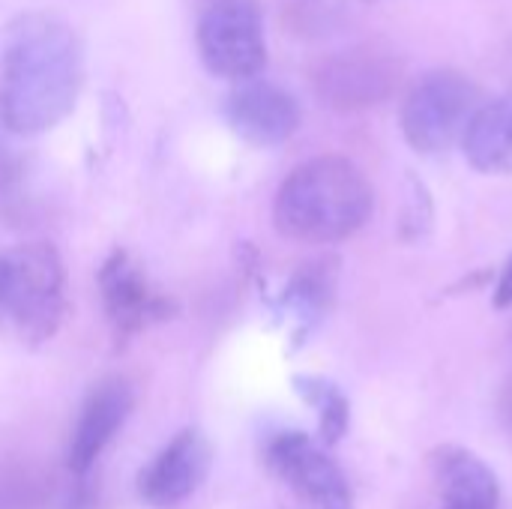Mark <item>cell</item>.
<instances>
[{
  "label": "cell",
  "instance_id": "cell-1",
  "mask_svg": "<svg viewBox=\"0 0 512 509\" xmlns=\"http://www.w3.org/2000/svg\"><path fill=\"white\" fill-rule=\"evenodd\" d=\"M84 54L75 30L48 12H27L0 30V126L36 135L78 102Z\"/></svg>",
  "mask_w": 512,
  "mask_h": 509
},
{
  "label": "cell",
  "instance_id": "cell-2",
  "mask_svg": "<svg viewBox=\"0 0 512 509\" xmlns=\"http://www.w3.org/2000/svg\"><path fill=\"white\" fill-rule=\"evenodd\" d=\"M372 204V186L354 162L318 156L288 174L276 195L273 219L288 240L336 243L363 228Z\"/></svg>",
  "mask_w": 512,
  "mask_h": 509
},
{
  "label": "cell",
  "instance_id": "cell-3",
  "mask_svg": "<svg viewBox=\"0 0 512 509\" xmlns=\"http://www.w3.org/2000/svg\"><path fill=\"white\" fill-rule=\"evenodd\" d=\"M66 312L60 255L48 243H24L0 252V321L21 339H51Z\"/></svg>",
  "mask_w": 512,
  "mask_h": 509
},
{
  "label": "cell",
  "instance_id": "cell-4",
  "mask_svg": "<svg viewBox=\"0 0 512 509\" xmlns=\"http://www.w3.org/2000/svg\"><path fill=\"white\" fill-rule=\"evenodd\" d=\"M477 111V84L456 69H435L411 87L402 105V132L414 150L441 153L465 138Z\"/></svg>",
  "mask_w": 512,
  "mask_h": 509
},
{
  "label": "cell",
  "instance_id": "cell-5",
  "mask_svg": "<svg viewBox=\"0 0 512 509\" xmlns=\"http://www.w3.org/2000/svg\"><path fill=\"white\" fill-rule=\"evenodd\" d=\"M198 54L219 78H255L267 63L261 6L255 0H213L198 21Z\"/></svg>",
  "mask_w": 512,
  "mask_h": 509
},
{
  "label": "cell",
  "instance_id": "cell-6",
  "mask_svg": "<svg viewBox=\"0 0 512 509\" xmlns=\"http://www.w3.org/2000/svg\"><path fill=\"white\" fill-rule=\"evenodd\" d=\"M399 60L381 48H348L318 63V96L342 111H357L384 102L399 84Z\"/></svg>",
  "mask_w": 512,
  "mask_h": 509
},
{
  "label": "cell",
  "instance_id": "cell-7",
  "mask_svg": "<svg viewBox=\"0 0 512 509\" xmlns=\"http://www.w3.org/2000/svg\"><path fill=\"white\" fill-rule=\"evenodd\" d=\"M267 465L315 509H354L339 465L300 432H282L267 447Z\"/></svg>",
  "mask_w": 512,
  "mask_h": 509
},
{
  "label": "cell",
  "instance_id": "cell-8",
  "mask_svg": "<svg viewBox=\"0 0 512 509\" xmlns=\"http://www.w3.org/2000/svg\"><path fill=\"white\" fill-rule=\"evenodd\" d=\"M213 450L195 429L180 432L138 477V492L150 507L168 509L192 498L210 474Z\"/></svg>",
  "mask_w": 512,
  "mask_h": 509
},
{
  "label": "cell",
  "instance_id": "cell-9",
  "mask_svg": "<svg viewBox=\"0 0 512 509\" xmlns=\"http://www.w3.org/2000/svg\"><path fill=\"white\" fill-rule=\"evenodd\" d=\"M234 132L258 147H276L288 141L300 126L297 99L273 81H243L231 90L225 105Z\"/></svg>",
  "mask_w": 512,
  "mask_h": 509
},
{
  "label": "cell",
  "instance_id": "cell-10",
  "mask_svg": "<svg viewBox=\"0 0 512 509\" xmlns=\"http://www.w3.org/2000/svg\"><path fill=\"white\" fill-rule=\"evenodd\" d=\"M129 411H132V390L120 378L102 381L87 396V402L81 405L78 423L72 429L69 453H66L72 474H87L96 465L102 450L111 444V438L126 423Z\"/></svg>",
  "mask_w": 512,
  "mask_h": 509
},
{
  "label": "cell",
  "instance_id": "cell-11",
  "mask_svg": "<svg viewBox=\"0 0 512 509\" xmlns=\"http://www.w3.org/2000/svg\"><path fill=\"white\" fill-rule=\"evenodd\" d=\"M99 288L102 303L108 312V321L117 336H132L150 321H159L168 315V300L156 297L141 276V270L129 261L126 252H114L102 270H99Z\"/></svg>",
  "mask_w": 512,
  "mask_h": 509
},
{
  "label": "cell",
  "instance_id": "cell-12",
  "mask_svg": "<svg viewBox=\"0 0 512 509\" xmlns=\"http://www.w3.org/2000/svg\"><path fill=\"white\" fill-rule=\"evenodd\" d=\"M432 480L441 509H498V480L483 459L444 447L432 456Z\"/></svg>",
  "mask_w": 512,
  "mask_h": 509
},
{
  "label": "cell",
  "instance_id": "cell-13",
  "mask_svg": "<svg viewBox=\"0 0 512 509\" xmlns=\"http://www.w3.org/2000/svg\"><path fill=\"white\" fill-rule=\"evenodd\" d=\"M462 147L477 171L512 174V93L480 105L462 138Z\"/></svg>",
  "mask_w": 512,
  "mask_h": 509
},
{
  "label": "cell",
  "instance_id": "cell-14",
  "mask_svg": "<svg viewBox=\"0 0 512 509\" xmlns=\"http://www.w3.org/2000/svg\"><path fill=\"white\" fill-rule=\"evenodd\" d=\"M0 213L15 222L24 216V195H21V165L18 159L0 147Z\"/></svg>",
  "mask_w": 512,
  "mask_h": 509
},
{
  "label": "cell",
  "instance_id": "cell-15",
  "mask_svg": "<svg viewBox=\"0 0 512 509\" xmlns=\"http://www.w3.org/2000/svg\"><path fill=\"white\" fill-rule=\"evenodd\" d=\"M309 399H315L318 408H321V429H324L327 441L330 444L339 441V435L345 432V423H348L345 399L333 387H327V384H315V393H309Z\"/></svg>",
  "mask_w": 512,
  "mask_h": 509
},
{
  "label": "cell",
  "instance_id": "cell-16",
  "mask_svg": "<svg viewBox=\"0 0 512 509\" xmlns=\"http://www.w3.org/2000/svg\"><path fill=\"white\" fill-rule=\"evenodd\" d=\"M495 303L501 309L512 306V258L510 264L504 267V273H501V282H498V291H495Z\"/></svg>",
  "mask_w": 512,
  "mask_h": 509
},
{
  "label": "cell",
  "instance_id": "cell-17",
  "mask_svg": "<svg viewBox=\"0 0 512 509\" xmlns=\"http://www.w3.org/2000/svg\"><path fill=\"white\" fill-rule=\"evenodd\" d=\"M501 417H504L507 429L512 432V378L510 384L504 387V396H501Z\"/></svg>",
  "mask_w": 512,
  "mask_h": 509
}]
</instances>
